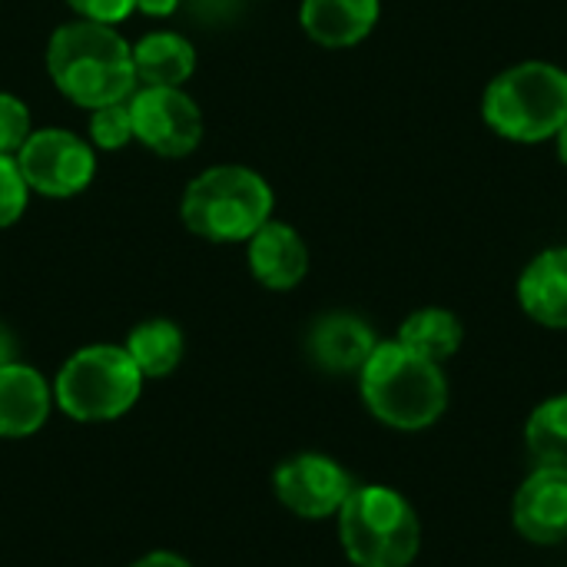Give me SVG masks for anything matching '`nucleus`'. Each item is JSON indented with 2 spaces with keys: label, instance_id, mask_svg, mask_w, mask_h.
Masks as SVG:
<instances>
[{
  "label": "nucleus",
  "instance_id": "f257e3e1",
  "mask_svg": "<svg viewBox=\"0 0 567 567\" xmlns=\"http://www.w3.org/2000/svg\"><path fill=\"white\" fill-rule=\"evenodd\" d=\"M47 73L53 86L76 106L100 110L133 96V47L110 27L93 20L63 23L47 43Z\"/></svg>",
  "mask_w": 567,
  "mask_h": 567
},
{
  "label": "nucleus",
  "instance_id": "f03ea898",
  "mask_svg": "<svg viewBox=\"0 0 567 567\" xmlns=\"http://www.w3.org/2000/svg\"><path fill=\"white\" fill-rule=\"evenodd\" d=\"M359 392L372 419L395 432L432 429L449 409V379L442 365L405 349L399 339L375 346L359 372Z\"/></svg>",
  "mask_w": 567,
  "mask_h": 567
},
{
  "label": "nucleus",
  "instance_id": "7ed1b4c3",
  "mask_svg": "<svg viewBox=\"0 0 567 567\" xmlns=\"http://www.w3.org/2000/svg\"><path fill=\"white\" fill-rule=\"evenodd\" d=\"M336 518L355 567H412L422 551V518L392 485H355Z\"/></svg>",
  "mask_w": 567,
  "mask_h": 567
},
{
  "label": "nucleus",
  "instance_id": "20e7f679",
  "mask_svg": "<svg viewBox=\"0 0 567 567\" xmlns=\"http://www.w3.org/2000/svg\"><path fill=\"white\" fill-rule=\"evenodd\" d=\"M485 123L512 143H545L567 123V70L528 60L498 73L482 96Z\"/></svg>",
  "mask_w": 567,
  "mask_h": 567
},
{
  "label": "nucleus",
  "instance_id": "39448f33",
  "mask_svg": "<svg viewBox=\"0 0 567 567\" xmlns=\"http://www.w3.org/2000/svg\"><path fill=\"white\" fill-rule=\"evenodd\" d=\"M269 183L246 166H209L183 193V223L209 243H249L272 219Z\"/></svg>",
  "mask_w": 567,
  "mask_h": 567
},
{
  "label": "nucleus",
  "instance_id": "423d86ee",
  "mask_svg": "<svg viewBox=\"0 0 567 567\" xmlns=\"http://www.w3.org/2000/svg\"><path fill=\"white\" fill-rule=\"evenodd\" d=\"M143 392V375L123 346H86L73 352L53 382V399L66 419L113 422Z\"/></svg>",
  "mask_w": 567,
  "mask_h": 567
},
{
  "label": "nucleus",
  "instance_id": "0eeeda50",
  "mask_svg": "<svg viewBox=\"0 0 567 567\" xmlns=\"http://www.w3.org/2000/svg\"><path fill=\"white\" fill-rule=\"evenodd\" d=\"M13 159L27 189L50 199L83 193L96 173V156L90 143H83L70 130H33Z\"/></svg>",
  "mask_w": 567,
  "mask_h": 567
},
{
  "label": "nucleus",
  "instance_id": "6e6552de",
  "mask_svg": "<svg viewBox=\"0 0 567 567\" xmlns=\"http://www.w3.org/2000/svg\"><path fill=\"white\" fill-rule=\"evenodd\" d=\"M133 136L159 156H189L203 140V113L183 86H143L130 96Z\"/></svg>",
  "mask_w": 567,
  "mask_h": 567
},
{
  "label": "nucleus",
  "instance_id": "1a4fd4ad",
  "mask_svg": "<svg viewBox=\"0 0 567 567\" xmlns=\"http://www.w3.org/2000/svg\"><path fill=\"white\" fill-rule=\"evenodd\" d=\"M276 498L306 522H322L339 515L349 492L355 488L352 475L329 455L306 452L296 458H286L276 468Z\"/></svg>",
  "mask_w": 567,
  "mask_h": 567
},
{
  "label": "nucleus",
  "instance_id": "9d476101",
  "mask_svg": "<svg viewBox=\"0 0 567 567\" xmlns=\"http://www.w3.org/2000/svg\"><path fill=\"white\" fill-rule=\"evenodd\" d=\"M512 525L528 545L555 548L567 542V468L538 465L512 498Z\"/></svg>",
  "mask_w": 567,
  "mask_h": 567
},
{
  "label": "nucleus",
  "instance_id": "9b49d317",
  "mask_svg": "<svg viewBox=\"0 0 567 567\" xmlns=\"http://www.w3.org/2000/svg\"><path fill=\"white\" fill-rule=\"evenodd\" d=\"M249 269L266 289H296L309 272V249L289 223L269 219L249 239Z\"/></svg>",
  "mask_w": 567,
  "mask_h": 567
},
{
  "label": "nucleus",
  "instance_id": "f8f14e48",
  "mask_svg": "<svg viewBox=\"0 0 567 567\" xmlns=\"http://www.w3.org/2000/svg\"><path fill=\"white\" fill-rule=\"evenodd\" d=\"M375 346H379V339H375L372 326L352 312H329L309 332L312 362L336 375L362 372V365L369 362Z\"/></svg>",
  "mask_w": 567,
  "mask_h": 567
},
{
  "label": "nucleus",
  "instance_id": "ddd939ff",
  "mask_svg": "<svg viewBox=\"0 0 567 567\" xmlns=\"http://www.w3.org/2000/svg\"><path fill=\"white\" fill-rule=\"evenodd\" d=\"M518 306L545 329H567V246L538 252L518 279Z\"/></svg>",
  "mask_w": 567,
  "mask_h": 567
},
{
  "label": "nucleus",
  "instance_id": "4468645a",
  "mask_svg": "<svg viewBox=\"0 0 567 567\" xmlns=\"http://www.w3.org/2000/svg\"><path fill=\"white\" fill-rule=\"evenodd\" d=\"M47 379L20 362L0 365V439H27L43 429L50 415Z\"/></svg>",
  "mask_w": 567,
  "mask_h": 567
},
{
  "label": "nucleus",
  "instance_id": "2eb2a0df",
  "mask_svg": "<svg viewBox=\"0 0 567 567\" xmlns=\"http://www.w3.org/2000/svg\"><path fill=\"white\" fill-rule=\"evenodd\" d=\"M299 20L322 47H355L379 23V0H302Z\"/></svg>",
  "mask_w": 567,
  "mask_h": 567
},
{
  "label": "nucleus",
  "instance_id": "dca6fc26",
  "mask_svg": "<svg viewBox=\"0 0 567 567\" xmlns=\"http://www.w3.org/2000/svg\"><path fill=\"white\" fill-rule=\"evenodd\" d=\"M133 70L143 86H183L196 70V50L186 37L156 30L136 40Z\"/></svg>",
  "mask_w": 567,
  "mask_h": 567
},
{
  "label": "nucleus",
  "instance_id": "f3484780",
  "mask_svg": "<svg viewBox=\"0 0 567 567\" xmlns=\"http://www.w3.org/2000/svg\"><path fill=\"white\" fill-rule=\"evenodd\" d=\"M405 349L432 359V362H449L462 342H465V326L452 309H439V306H425L412 316H405V322L399 326L395 336Z\"/></svg>",
  "mask_w": 567,
  "mask_h": 567
},
{
  "label": "nucleus",
  "instance_id": "a211bd4d",
  "mask_svg": "<svg viewBox=\"0 0 567 567\" xmlns=\"http://www.w3.org/2000/svg\"><path fill=\"white\" fill-rule=\"evenodd\" d=\"M143 379H163L183 362V332L169 319H150L136 326L123 346Z\"/></svg>",
  "mask_w": 567,
  "mask_h": 567
},
{
  "label": "nucleus",
  "instance_id": "6ab92c4d",
  "mask_svg": "<svg viewBox=\"0 0 567 567\" xmlns=\"http://www.w3.org/2000/svg\"><path fill=\"white\" fill-rule=\"evenodd\" d=\"M525 445L538 465L567 468V392L532 409L525 422Z\"/></svg>",
  "mask_w": 567,
  "mask_h": 567
},
{
  "label": "nucleus",
  "instance_id": "aec40b11",
  "mask_svg": "<svg viewBox=\"0 0 567 567\" xmlns=\"http://www.w3.org/2000/svg\"><path fill=\"white\" fill-rule=\"evenodd\" d=\"M90 140L100 150H120L133 140V113H130V100L123 103H110L100 110H90Z\"/></svg>",
  "mask_w": 567,
  "mask_h": 567
},
{
  "label": "nucleus",
  "instance_id": "412c9836",
  "mask_svg": "<svg viewBox=\"0 0 567 567\" xmlns=\"http://www.w3.org/2000/svg\"><path fill=\"white\" fill-rule=\"evenodd\" d=\"M30 110L20 96L13 93H0V153L3 156H17V150L27 143L30 136Z\"/></svg>",
  "mask_w": 567,
  "mask_h": 567
},
{
  "label": "nucleus",
  "instance_id": "4be33fe9",
  "mask_svg": "<svg viewBox=\"0 0 567 567\" xmlns=\"http://www.w3.org/2000/svg\"><path fill=\"white\" fill-rule=\"evenodd\" d=\"M27 183L20 176V166L13 156H3L0 153V229L3 226H13L23 209H27Z\"/></svg>",
  "mask_w": 567,
  "mask_h": 567
},
{
  "label": "nucleus",
  "instance_id": "5701e85b",
  "mask_svg": "<svg viewBox=\"0 0 567 567\" xmlns=\"http://www.w3.org/2000/svg\"><path fill=\"white\" fill-rule=\"evenodd\" d=\"M83 20H93V23H120L126 20L133 10H136V0H66Z\"/></svg>",
  "mask_w": 567,
  "mask_h": 567
},
{
  "label": "nucleus",
  "instance_id": "b1692460",
  "mask_svg": "<svg viewBox=\"0 0 567 567\" xmlns=\"http://www.w3.org/2000/svg\"><path fill=\"white\" fill-rule=\"evenodd\" d=\"M130 567H193L186 558L173 555V551H153V555H143L140 561H133Z\"/></svg>",
  "mask_w": 567,
  "mask_h": 567
},
{
  "label": "nucleus",
  "instance_id": "393cba45",
  "mask_svg": "<svg viewBox=\"0 0 567 567\" xmlns=\"http://www.w3.org/2000/svg\"><path fill=\"white\" fill-rule=\"evenodd\" d=\"M176 3L179 0H136V10H143L146 17H169Z\"/></svg>",
  "mask_w": 567,
  "mask_h": 567
},
{
  "label": "nucleus",
  "instance_id": "a878e982",
  "mask_svg": "<svg viewBox=\"0 0 567 567\" xmlns=\"http://www.w3.org/2000/svg\"><path fill=\"white\" fill-rule=\"evenodd\" d=\"M13 355H17V342H13L10 329H7V326H0V365H10V362H13Z\"/></svg>",
  "mask_w": 567,
  "mask_h": 567
},
{
  "label": "nucleus",
  "instance_id": "bb28decb",
  "mask_svg": "<svg viewBox=\"0 0 567 567\" xmlns=\"http://www.w3.org/2000/svg\"><path fill=\"white\" fill-rule=\"evenodd\" d=\"M555 143H558V159L567 166V123L555 133Z\"/></svg>",
  "mask_w": 567,
  "mask_h": 567
}]
</instances>
